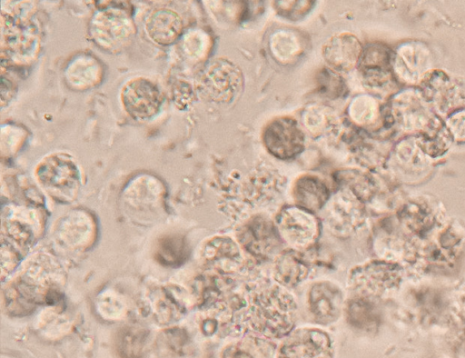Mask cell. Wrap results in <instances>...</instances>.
Masks as SVG:
<instances>
[{
  "label": "cell",
  "instance_id": "obj_10",
  "mask_svg": "<svg viewBox=\"0 0 465 358\" xmlns=\"http://www.w3.org/2000/svg\"><path fill=\"white\" fill-rule=\"evenodd\" d=\"M156 253V258L164 265H178L187 256L185 243L182 237L175 235L162 238Z\"/></svg>",
  "mask_w": 465,
  "mask_h": 358
},
{
  "label": "cell",
  "instance_id": "obj_12",
  "mask_svg": "<svg viewBox=\"0 0 465 358\" xmlns=\"http://www.w3.org/2000/svg\"><path fill=\"white\" fill-rule=\"evenodd\" d=\"M333 117L328 114L325 109L315 107L310 108L305 112V126L312 134H323L332 124Z\"/></svg>",
  "mask_w": 465,
  "mask_h": 358
},
{
  "label": "cell",
  "instance_id": "obj_3",
  "mask_svg": "<svg viewBox=\"0 0 465 358\" xmlns=\"http://www.w3.org/2000/svg\"><path fill=\"white\" fill-rule=\"evenodd\" d=\"M122 101L126 112L136 120L150 119L161 108L163 95L153 82L137 78L123 88Z\"/></svg>",
  "mask_w": 465,
  "mask_h": 358
},
{
  "label": "cell",
  "instance_id": "obj_9",
  "mask_svg": "<svg viewBox=\"0 0 465 358\" xmlns=\"http://www.w3.org/2000/svg\"><path fill=\"white\" fill-rule=\"evenodd\" d=\"M403 224L417 234H423L434 225V216L430 210L420 204H407L401 214Z\"/></svg>",
  "mask_w": 465,
  "mask_h": 358
},
{
  "label": "cell",
  "instance_id": "obj_13",
  "mask_svg": "<svg viewBox=\"0 0 465 358\" xmlns=\"http://www.w3.org/2000/svg\"><path fill=\"white\" fill-rule=\"evenodd\" d=\"M323 83L321 90L329 97H339L343 90V83L341 78L334 72L323 70Z\"/></svg>",
  "mask_w": 465,
  "mask_h": 358
},
{
  "label": "cell",
  "instance_id": "obj_2",
  "mask_svg": "<svg viewBox=\"0 0 465 358\" xmlns=\"http://www.w3.org/2000/svg\"><path fill=\"white\" fill-rule=\"evenodd\" d=\"M262 141L271 154L282 160H289L303 151L305 136L296 120L278 117L264 127Z\"/></svg>",
  "mask_w": 465,
  "mask_h": 358
},
{
  "label": "cell",
  "instance_id": "obj_1",
  "mask_svg": "<svg viewBox=\"0 0 465 358\" xmlns=\"http://www.w3.org/2000/svg\"><path fill=\"white\" fill-rule=\"evenodd\" d=\"M243 87L242 70L227 59L210 62L202 73L199 91L203 97L216 104H231Z\"/></svg>",
  "mask_w": 465,
  "mask_h": 358
},
{
  "label": "cell",
  "instance_id": "obj_5",
  "mask_svg": "<svg viewBox=\"0 0 465 358\" xmlns=\"http://www.w3.org/2000/svg\"><path fill=\"white\" fill-rule=\"evenodd\" d=\"M279 358H331L330 343L323 334L312 332L285 342Z\"/></svg>",
  "mask_w": 465,
  "mask_h": 358
},
{
  "label": "cell",
  "instance_id": "obj_8",
  "mask_svg": "<svg viewBox=\"0 0 465 358\" xmlns=\"http://www.w3.org/2000/svg\"><path fill=\"white\" fill-rule=\"evenodd\" d=\"M294 195L303 206L317 209L327 200L328 189L317 177L302 176L295 184Z\"/></svg>",
  "mask_w": 465,
  "mask_h": 358
},
{
  "label": "cell",
  "instance_id": "obj_14",
  "mask_svg": "<svg viewBox=\"0 0 465 358\" xmlns=\"http://www.w3.org/2000/svg\"><path fill=\"white\" fill-rule=\"evenodd\" d=\"M229 358H252L248 353L237 350L229 354Z\"/></svg>",
  "mask_w": 465,
  "mask_h": 358
},
{
  "label": "cell",
  "instance_id": "obj_7",
  "mask_svg": "<svg viewBox=\"0 0 465 358\" xmlns=\"http://www.w3.org/2000/svg\"><path fill=\"white\" fill-rule=\"evenodd\" d=\"M272 56L279 64H291L302 55L304 45L302 36L293 30H277L269 39Z\"/></svg>",
  "mask_w": 465,
  "mask_h": 358
},
{
  "label": "cell",
  "instance_id": "obj_4",
  "mask_svg": "<svg viewBox=\"0 0 465 358\" xmlns=\"http://www.w3.org/2000/svg\"><path fill=\"white\" fill-rule=\"evenodd\" d=\"M361 52V43L349 33L335 35L322 45L325 62L338 72H348L358 65Z\"/></svg>",
  "mask_w": 465,
  "mask_h": 358
},
{
  "label": "cell",
  "instance_id": "obj_11",
  "mask_svg": "<svg viewBox=\"0 0 465 358\" xmlns=\"http://www.w3.org/2000/svg\"><path fill=\"white\" fill-rule=\"evenodd\" d=\"M144 342V332L137 329L124 330L119 336L117 349L123 358H139Z\"/></svg>",
  "mask_w": 465,
  "mask_h": 358
},
{
  "label": "cell",
  "instance_id": "obj_6",
  "mask_svg": "<svg viewBox=\"0 0 465 358\" xmlns=\"http://www.w3.org/2000/svg\"><path fill=\"white\" fill-rule=\"evenodd\" d=\"M146 29L153 41L167 45L178 39L182 33L183 23L176 13L170 10H160L150 16Z\"/></svg>",
  "mask_w": 465,
  "mask_h": 358
}]
</instances>
